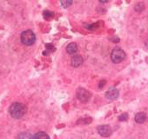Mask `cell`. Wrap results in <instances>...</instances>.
<instances>
[{"label":"cell","instance_id":"6da1fadb","mask_svg":"<svg viewBox=\"0 0 148 139\" xmlns=\"http://www.w3.org/2000/svg\"><path fill=\"white\" fill-rule=\"evenodd\" d=\"M9 112L14 119H20L26 112V107L21 103H13L10 108Z\"/></svg>","mask_w":148,"mask_h":139},{"label":"cell","instance_id":"7a4b0ae2","mask_svg":"<svg viewBox=\"0 0 148 139\" xmlns=\"http://www.w3.org/2000/svg\"><path fill=\"white\" fill-rule=\"evenodd\" d=\"M20 38H21V42L25 44V45H32L35 41H36V36L34 34V32L31 30H27V31H25L21 33V36H20Z\"/></svg>","mask_w":148,"mask_h":139},{"label":"cell","instance_id":"3957f363","mask_svg":"<svg viewBox=\"0 0 148 139\" xmlns=\"http://www.w3.org/2000/svg\"><path fill=\"white\" fill-rule=\"evenodd\" d=\"M125 58V53L121 48L116 47L112 50L111 53V59L114 63H119Z\"/></svg>","mask_w":148,"mask_h":139},{"label":"cell","instance_id":"277c9868","mask_svg":"<svg viewBox=\"0 0 148 139\" xmlns=\"http://www.w3.org/2000/svg\"><path fill=\"white\" fill-rule=\"evenodd\" d=\"M91 96V93L84 88H79L77 91V97L82 103H87L90 100Z\"/></svg>","mask_w":148,"mask_h":139},{"label":"cell","instance_id":"5b68a950","mask_svg":"<svg viewBox=\"0 0 148 139\" xmlns=\"http://www.w3.org/2000/svg\"><path fill=\"white\" fill-rule=\"evenodd\" d=\"M98 132L101 136L104 137H108L109 136H111L112 129L111 128V126L107 125V124H103L98 127Z\"/></svg>","mask_w":148,"mask_h":139},{"label":"cell","instance_id":"8992f818","mask_svg":"<svg viewBox=\"0 0 148 139\" xmlns=\"http://www.w3.org/2000/svg\"><path fill=\"white\" fill-rule=\"evenodd\" d=\"M119 92L118 91V89H116L115 87H111L108 89V91H106V97L108 99V100H115L119 97Z\"/></svg>","mask_w":148,"mask_h":139},{"label":"cell","instance_id":"52a82bcc","mask_svg":"<svg viewBox=\"0 0 148 139\" xmlns=\"http://www.w3.org/2000/svg\"><path fill=\"white\" fill-rule=\"evenodd\" d=\"M71 62L72 66H74V67H79V66H80L83 63V57L81 56L76 55V56H74V57H71Z\"/></svg>","mask_w":148,"mask_h":139},{"label":"cell","instance_id":"ba28073f","mask_svg":"<svg viewBox=\"0 0 148 139\" xmlns=\"http://www.w3.org/2000/svg\"><path fill=\"white\" fill-rule=\"evenodd\" d=\"M146 120V114L144 112H138L135 116V122L138 123H143Z\"/></svg>","mask_w":148,"mask_h":139},{"label":"cell","instance_id":"9c48e42d","mask_svg":"<svg viewBox=\"0 0 148 139\" xmlns=\"http://www.w3.org/2000/svg\"><path fill=\"white\" fill-rule=\"evenodd\" d=\"M66 50L70 55H73L75 54L78 50V46L75 43H71L67 45L66 47Z\"/></svg>","mask_w":148,"mask_h":139},{"label":"cell","instance_id":"30bf717a","mask_svg":"<svg viewBox=\"0 0 148 139\" xmlns=\"http://www.w3.org/2000/svg\"><path fill=\"white\" fill-rule=\"evenodd\" d=\"M33 139H50V137L45 132L39 131L33 136Z\"/></svg>","mask_w":148,"mask_h":139},{"label":"cell","instance_id":"8fae6325","mask_svg":"<svg viewBox=\"0 0 148 139\" xmlns=\"http://www.w3.org/2000/svg\"><path fill=\"white\" fill-rule=\"evenodd\" d=\"M18 139H33V136L27 132H23L18 136Z\"/></svg>","mask_w":148,"mask_h":139},{"label":"cell","instance_id":"7c38bea8","mask_svg":"<svg viewBox=\"0 0 148 139\" xmlns=\"http://www.w3.org/2000/svg\"><path fill=\"white\" fill-rule=\"evenodd\" d=\"M53 16H54L53 12H50V11H45V12H44V18H45V19H50V18H51Z\"/></svg>","mask_w":148,"mask_h":139},{"label":"cell","instance_id":"4fadbf2b","mask_svg":"<svg viewBox=\"0 0 148 139\" xmlns=\"http://www.w3.org/2000/svg\"><path fill=\"white\" fill-rule=\"evenodd\" d=\"M71 4H72V1L71 0H63V1H61V5H62V6L64 7V8H67V7H69L70 5H71Z\"/></svg>","mask_w":148,"mask_h":139},{"label":"cell","instance_id":"5bb4252c","mask_svg":"<svg viewBox=\"0 0 148 139\" xmlns=\"http://www.w3.org/2000/svg\"><path fill=\"white\" fill-rule=\"evenodd\" d=\"M119 121H126V120L128 119V115H127V113H123V114H121V115L119 117Z\"/></svg>","mask_w":148,"mask_h":139},{"label":"cell","instance_id":"9a60e30c","mask_svg":"<svg viewBox=\"0 0 148 139\" xmlns=\"http://www.w3.org/2000/svg\"><path fill=\"white\" fill-rule=\"evenodd\" d=\"M45 47H46V49H48L49 50H54V47H53L51 44H47L45 45Z\"/></svg>","mask_w":148,"mask_h":139},{"label":"cell","instance_id":"2e32d148","mask_svg":"<svg viewBox=\"0 0 148 139\" xmlns=\"http://www.w3.org/2000/svg\"><path fill=\"white\" fill-rule=\"evenodd\" d=\"M145 44H146V46H147V47H148V40H147V41H146V43H145Z\"/></svg>","mask_w":148,"mask_h":139}]
</instances>
